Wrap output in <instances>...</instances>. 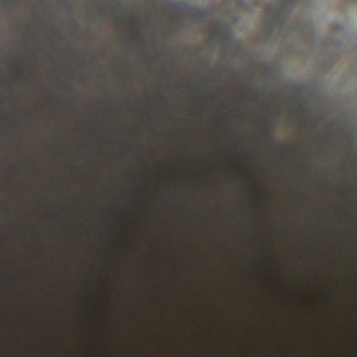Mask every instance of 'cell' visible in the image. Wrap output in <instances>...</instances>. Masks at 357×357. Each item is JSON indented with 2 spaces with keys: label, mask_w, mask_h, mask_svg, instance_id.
<instances>
[{
  "label": "cell",
  "mask_w": 357,
  "mask_h": 357,
  "mask_svg": "<svg viewBox=\"0 0 357 357\" xmlns=\"http://www.w3.org/2000/svg\"><path fill=\"white\" fill-rule=\"evenodd\" d=\"M252 3V0H225V5L230 8H246Z\"/></svg>",
  "instance_id": "6da1fadb"
}]
</instances>
